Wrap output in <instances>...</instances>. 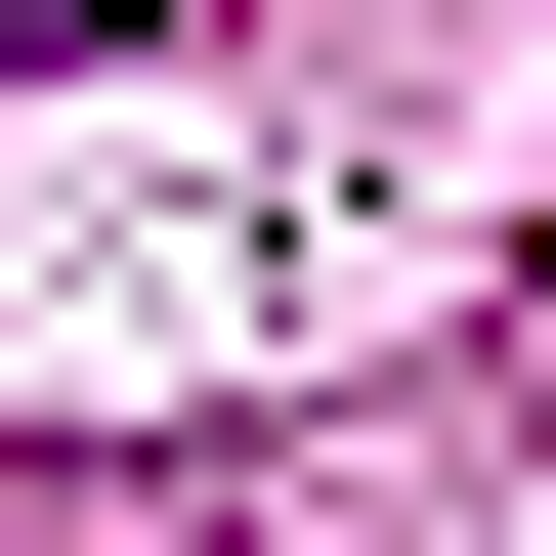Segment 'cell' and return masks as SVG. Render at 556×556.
I'll use <instances>...</instances> for the list:
<instances>
[{
  "label": "cell",
  "mask_w": 556,
  "mask_h": 556,
  "mask_svg": "<svg viewBox=\"0 0 556 556\" xmlns=\"http://www.w3.org/2000/svg\"><path fill=\"white\" fill-rule=\"evenodd\" d=\"M0 43H172V0H0Z\"/></svg>",
  "instance_id": "cell-1"
}]
</instances>
